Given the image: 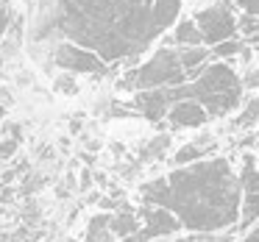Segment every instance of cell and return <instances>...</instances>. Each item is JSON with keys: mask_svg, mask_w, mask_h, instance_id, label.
<instances>
[{"mask_svg": "<svg viewBox=\"0 0 259 242\" xmlns=\"http://www.w3.org/2000/svg\"><path fill=\"white\" fill-rule=\"evenodd\" d=\"M148 206H162L187 231H226L240 220V184L226 159H201L140 186Z\"/></svg>", "mask_w": 259, "mask_h": 242, "instance_id": "obj_1", "label": "cell"}, {"mask_svg": "<svg viewBox=\"0 0 259 242\" xmlns=\"http://www.w3.org/2000/svg\"><path fill=\"white\" fill-rule=\"evenodd\" d=\"M167 101L176 103L181 98H192L206 109L209 117H223V114L234 112L242 101V81L226 62L206 64L201 75L192 81H184L179 86H164Z\"/></svg>", "mask_w": 259, "mask_h": 242, "instance_id": "obj_2", "label": "cell"}, {"mask_svg": "<svg viewBox=\"0 0 259 242\" xmlns=\"http://www.w3.org/2000/svg\"><path fill=\"white\" fill-rule=\"evenodd\" d=\"M187 75L179 62V51L176 47H159L148 62L131 70V84L134 92L140 89H162V86H179L184 84Z\"/></svg>", "mask_w": 259, "mask_h": 242, "instance_id": "obj_3", "label": "cell"}, {"mask_svg": "<svg viewBox=\"0 0 259 242\" xmlns=\"http://www.w3.org/2000/svg\"><path fill=\"white\" fill-rule=\"evenodd\" d=\"M192 23L198 25L203 42L206 45H218L223 39H234L237 34V14L231 0H220V3H212V6L195 12Z\"/></svg>", "mask_w": 259, "mask_h": 242, "instance_id": "obj_4", "label": "cell"}, {"mask_svg": "<svg viewBox=\"0 0 259 242\" xmlns=\"http://www.w3.org/2000/svg\"><path fill=\"white\" fill-rule=\"evenodd\" d=\"M51 59L62 73H70V75H103V73H109V64L98 53L87 51V47L75 45V42H59L53 47Z\"/></svg>", "mask_w": 259, "mask_h": 242, "instance_id": "obj_5", "label": "cell"}, {"mask_svg": "<svg viewBox=\"0 0 259 242\" xmlns=\"http://www.w3.org/2000/svg\"><path fill=\"white\" fill-rule=\"evenodd\" d=\"M140 214H142V220H140V231H137V234H140L142 242L170 239L173 234L181 231L179 217H176L173 212H167V209H162V206H148V203H142Z\"/></svg>", "mask_w": 259, "mask_h": 242, "instance_id": "obj_6", "label": "cell"}, {"mask_svg": "<svg viewBox=\"0 0 259 242\" xmlns=\"http://www.w3.org/2000/svg\"><path fill=\"white\" fill-rule=\"evenodd\" d=\"M164 120H167L170 128H201V125H206L209 114L206 109L201 106L198 101H192V98H181V101L170 103V109L164 112Z\"/></svg>", "mask_w": 259, "mask_h": 242, "instance_id": "obj_7", "label": "cell"}, {"mask_svg": "<svg viewBox=\"0 0 259 242\" xmlns=\"http://www.w3.org/2000/svg\"><path fill=\"white\" fill-rule=\"evenodd\" d=\"M214 148H218V139H214V134H201L198 139H192V142H187V145H181L179 151L173 153V164H176V167L195 164V162H201V159H209V153H214Z\"/></svg>", "mask_w": 259, "mask_h": 242, "instance_id": "obj_8", "label": "cell"}, {"mask_svg": "<svg viewBox=\"0 0 259 242\" xmlns=\"http://www.w3.org/2000/svg\"><path fill=\"white\" fill-rule=\"evenodd\" d=\"M134 106L142 112V117L156 123V120H164V112L170 109V101H167V92L162 89H140L134 92Z\"/></svg>", "mask_w": 259, "mask_h": 242, "instance_id": "obj_9", "label": "cell"}, {"mask_svg": "<svg viewBox=\"0 0 259 242\" xmlns=\"http://www.w3.org/2000/svg\"><path fill=\"white\" fill-rule=\"evenodd\" d=\"M109 231L114 234V239H123V236H131L140 231V214L131 206L120 203V209L109 212Z\"/></svg>", "mask_w": 259, "mask_h": 242, "instance_id": "obj_10", "label": "cell"}, {"mask_svg": "<svg viewBox=\"0 0 259 242\" xmlns=\"http://www.w3.org/2000/svg\"><path fill=\"white\" fill-rule=\"evenodd\" d=\"M176 51H179V62H181V67H184L187 81L198 78L201 70L209 64V56H212V51H209V47H201V45H195V47H176Z\"/></svg>", "mask_w": 259, "mask_h": 242, "instance_id": "obj_11", "label": "cell"}, {"mask_svg": "<svg viewBox=\"0 0 259 242\" xmlns=\"http://www.w3.org/2000/svg\"><path fill=\"white\" fill-rule=\"evenodd\" d=\"M237 184H240L242 195L259 192V167L253 153H242V167H240V175H237Z\"/></svg>", "mask_w": 259, "mask_h": 242, "instance_id": "obj_12", "label": "cell"}, {"mask_svg": "<svg viewBox=\"0 0 259 242\" xmlns=\"http://www.w3.org/2000/svg\"><path fill=\"white\" fill-rule=\"evenodd\" d=\"M84 242H117L114 234L109 231V212H98L87 220Z\"/></svg>", "mask_w": 259, "mask_h": 242, "instance_id": "obj_13", "label": "cell"}, {"mask_svg": "<svg viewBox=\"0 0 259 242\" xmlns=\"http://www.w3.org/2000/svg\"><path fill=\"white\" fill-rule=\"evenodd\" d=\"M170 39H173V45L179 47H195V45H203V36L201 31H198V25L190 20H179L173 28V34H170Z\"/></svg>", "mask_w": 259, "mask_h": 242, "instance_id": "obj_14", "label": "cell"}, {"mask_svg": "<svg viewBox=\"0 0 259 242\" xmlns=\"http://www.w3.org/2000/svg\"><path fill=\"white\" fill-rule=\"evenodd\" d=\"M256 123H259V95H253V98H248V101H245L242 112L237 114L234 120H231V128L248 131V128H253Z\"/></svg>", "mask_w": 259, "mask_h": 242, "instance_id": "obj_15", "label": "cell"}, {"mask_svg": "<svg viewBox=\"0 0 259 242\" xmlns=\"http://www.w3.org/2000/svg\"><path fill=\"white\" fill-rule=\"evenodd\" d=\"M181 9V0H153V17H156L159 28H170L176 23V14Z\"/></svg>", "mask_w": 259, "mask_h": 242, "instance_id": "obj_16", "label": "cell"}, {"mask_svg": "<svg viewBox=\"0 0 259 242\" xmlns=\"http://www.w3.org/2000/svg\"><path fill=\"white\" fill-rule=\"evenodd\" d=\"M256 217H259V192H253V195H242L240 198V223H242L240 228H248Z\"/></svg>", "mask_w": 259, "mask_h": 242, "instance_id": "obj_17", "label": "cell"}, {"mask_svg": "<svg viewBox=\"0 0 259 242\" xmlns=\"http://www.w3.org/2000/svg\"><path fill=\"white\" fill-rule=\"evenodd\" d=\"M240 51H242V42H237V39H223V42H218V45H212V56L220 59V62L234 59Z\"/></svg>", "mask_w": 259, "mask_h": 242, "instance_id": "obj_18", "label": "cell"}, {"mask_svg": "<svg viewBox=\"0 0 259 242\" xmlns=\"http://www.w3.org/2000/svg\"><path fill=\"white\" fill-rule=\"evenodd\" d=\"M187 242H234L231 231H192Z\"/></svg>", "mask_w": 259, "mask_h": 242, "instance_id": "obj_19", "label": "cell"}, {"mask_svg": "<svg viewBox=\"0 0 259 242\" xmlns=\"http://www.w3.org/2000/svg\"><path fill=\"white\" fill-rule=\"evenodd\" d=\"M167 148H170V136L162 134V136H156L153 142H148L145 151H142V156H145V159H162Z\"/></svg>", "mask_w": 259, "mask_h": 242, "instance_id": "obj_20", "label": "cell"}, {"mask_svg": "<svg viewBox=\"0 0 259 242\" xmlns=\"http://www.w3.org/2000/svg\"><path fill=\"white\" fill-rule=\"evenodd\" d=\"M237 31H242V36L259 34V17H253V14H240V17H237Z\"/></svg>", "mask_w": 259, "mask_h": 242, "instance_id": "obj_21", "label": "cell"}, {"mask_svg": "<svg viewBox=\"0 0 259 242\" xmlns=\"http://www.w3.org/2000/svg\"><path fill=\"white\" fill-rule=\"evenodd\" d=\"M53 89H59L62 95H78V84H75V75L64 73L53 81Z\"/></svg>", "mask_w": 259, "mask_h": 242, "instance_id": "obj_22", "label": "cell"}, {"mask_svg": "<svg viewBox=\"0 0 259 242\" xmlns=\"http://www.w3.org/2000/svg\"><path fill=\"white\" fill-rule=\"evenodd\" d=\"M20 151V139H12V136H0V162H9L14 159Z\"/></svg>", "mask_w": 259, "mask_h": 242, "instance_id": "obj_23", "label": "cell"}, {"mask_svg": "<svg viewBox=\"0 0 259 242\" xmlns=\"http://www.w3.org/2000/svg\"><path fill=\"white\" fill-rule=\"evenodd\" d=\"M9 31H12V6L9 0H0V42L6 39Z\"/></svg>", "mask_w": 259, "mask_h": 242, "instance_id": "obj_24", "label": "cell"}, {"mask_svg": "<svg viewBox=\"0 0 259 242\" xmlns=\"http://www.w3.org/2000/svg\"><path fill=\"white\" fill-rule=\"evenodd\" d=\"M231 3H237V9H240L242 14H253V17H259V0H231Z\"/></svg>", "mask_w": 259, "mask_h": 242, "instance_id": "obj_25", "label": "cell"}, {"mask_svg": "<svg viewBox=\"0 0 259 242\" xmlns=\"http://www.w3.org/2000/svg\"><path fill=\"white\" fill-rule=\"evenodd\" d=\"M92 184H95V173L84 167V170H81V184H78V189H81V192H90Z\"/></svg>", "mask_w": 259, "mask_h": 242, "instance_id": "obj_26", "label": "cell"}, {"mask_svg": "<svg viewBox=\"0 0 259 242\" xmlns=\"http://www.w3.org/2000/svg\"><path fill=\"white\" fill-rule=\"evenodd\" d=\"M242 86L245 89H259V70H248L245 78H242Z\"/></svg>", "mask_w": 259, "mask_h": 242, "instance_id": "obj_27", "label": "cell"}, {"mask_svg": "<svg viewBox=\"0 0 259 242\" xmlns=\"http://www.w3.org/2000/svg\"><path fill=\"white\" fill-rule=\"evenodd\" d=\"M251 145H256V136H253V134H245V136L240 139V148H251Z\"/></svg>", "mask_w": 259, "mask_h": 242, "instance_id": "obj_28", "label": "cell"}, {"mask_svg": "<svg viewBox=\"0 0 259 242\" xmlns=\"http://www.w3.org/2000/svg\"><path fill=\"white\" fill-rule=\"evenodd\" d=\"M70 134H81V120H73V123H70Z\"/></svg>", "mask_w": 259, "mask_h": 242, "instance_id": "obj_29", "label": "cell"}, {"mask_svg": "<svg viewBox=\"0 0 259 242\" xmlns=\"http://www.w3.org/2000/svg\"><path fill=\"white\" fill-rule=\"evenodd\" d=\"M245 242H259V225H256V228H253L251 234L245 236Z\"/></svg>", "mask_w": 259, "mask_h": 242, "instance_id": "obj_30", "label": "cell"}, {"mask_svg": "<svg viewBox=\"0 0 259 242\" xmlns=\"http://www.w3.org/2000/svg\"><path fill=\"white\" fill-rule=\"evenodd\" d=\"M117 242H142V239H140V234H131V236H123V239H117Z\"/></svg>", "mask_w": 259, "mask_h": 242, "instance_id": "obj_31", "label": "cell"}, {"mask_svg": "<svg viewBox=\"0 0 259 242\" xmlns=\"http://www.w3.org/2000/svg\"><path fill=\"white\" fill-rule=\"evenodd\" d=\"M153 242H179V239H153Z\"/></svg>", "mask_w": 259, "mask_h": 242, "instance_id": "obj_32", "label": "cell"}, {"mask_svg": "<svg viewBox=\"0 0 259 242\" xmlns=\"http://www.w3.org/2000/svg\"><path fill=\"white\" fill-rule=\"evenodd\" d=\"M256 59H259V47H256Z\"/></svg>", "mask_w": 259, "mask_h": 242, "instance_id": "obj_33", "label": "cell"}, {"mask_svg": "<svg viewBox=\"0 0 259 242\" xmlns=\"http://www.w3.org/2000/svg\"><path fill=\"white\" fill-rule=\"evenodd\" d=\"M256 167H259V156H256Z\"/></svg>", "mask_w": 259, "mask_h": 242, "instance_id": "obj_34", "label": "cell"}, {"mask_svg": "<svg viewBox=\"0 0 259 242\" xmlns=\"http://www.w3.org/2000/svg\"><path fill=\"white\" fill-rule=\"evenodd\" d=\"M256 145H259V136H256Z\"/></svg>", "mask_w": 259, "mask_h": 242, "instance_id": "obj_35", "label": "cell"}, {"mask_svg": "<svg viewBox=\"0 0 259 242\" xmlns=\"http://www.w3.org/2000/svg\"><path fill=\"white\" fill-rule=\"evenodd\" d=\"M195 3H198V0H195Z\"/></svg>", "mask_w": 259, "mask_h": 242, "instance_id": "obj_36", "label": "cell"}]
</instances>
